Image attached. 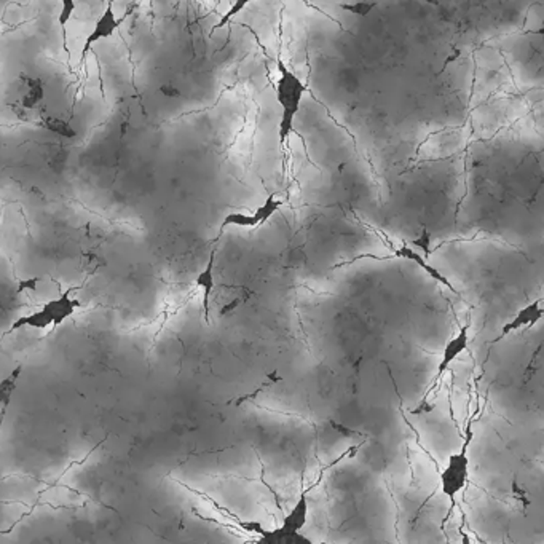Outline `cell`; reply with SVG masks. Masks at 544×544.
<instances>
[{
	"instance_id": "6da1fadb",
	"label": "cell",
	"mask_w": 544,
	"mask_h": 544,
	"mask_svg": "<svg viewBox=\"0 0 544 544\" xmlns=\"http://www.w3.org/2000/svg\"><path fill=\"white\" fill-rule=\"evenodd\" d=\"M307 93V85L298 78L283 61L278 59V80L274 87V95L281 107V120L278 126L279 144L286 145L292 131L294 121L302 109L303 96Z\"/></svg>"
},
{
	"instance_id": "7a4b0ae2",
	"label": "cell",
	"mask_w": 544,
	"mask_h": 544,
	"mask_svg": "<svg viewBox=\"0 0 544 544\" xmlns=\"http://www.w3.org/2000/svg\"><path fill=\"white\" fill-rule=\"evenodd\" d=\"M473 425L469 423L466 428V437H464L460 450L454 452V454L447 458V463H445L444 469L441 471V474H439V488H441V493L444 497H447L450 501V511L447 519L457 504V497L469 484V447L471 442H473ZM447 519H445V521H447Z\"/></svg>"
},
{
	"instance_id": "3957f363",
	"label": "cell",
	"mask_w": 544,
	"mask_h": 544,
	"mask_svg": "<svg viewBox=\"0 0 544 544\" xmlns=\"http://www.w3.org/2000/svg\"><path fill=\"white\" fill-rule=\"evenodd\" d=\"M308 492H302L298 495L296 504L291 507V511L283 517V522L278 528L272 531L265 530L262 533V541L265 543H284V544H298V543H310L303 535H301V530L308 522V512H310V503H308Z\"/></svg>"
},
{
	"instance_id": "277c9868",
	"label": "cell",
	"mask_w": 544,
	"mask_h": 544,
	"mask_svg": "<svg viewBox=\"0 0 544 544\" xmlns=\"http://www.w3.org/2000/svg\"><path fill=\"white\" fill-rule=\"evenodd\" d=\"M131 11L133 10L125 11L123 15L119 16L117 13H115V10H114V0H109L106 10H104V13L101 15L99 20L96 21L93 30H91V32H90L87 40H85V45L82 48V59L87 58L90 48L93 47L95 44H97V42L111 39L112 35L120 29L121 24L125 23L128 15H131Z\"/></svg>"
},
{
	"instance_id": "5b68a950",
	"label": "cell",
	"mask_w": 544,
	"mask_h": 544,
	"mask_svg": "<svg viewBox=\"0 0 544 544\" xmlns=\"http://www.w3.org/2000/svg\"><path fill=\"white\" fill-rule=\"evenodd\" d=\"M469 341H471V339H469V322H466V324H463V326L458 329V332L454 335V337H452L447 344H445L442 354H441V361H439V364H437L436 375H434V378H433V383H431L430 389H428V393L437 387L439 380H441L445 372L450 369L452 363L457 361L464 351L468 350Z\"/></svg>"
},
{
	"instance_id": "8992f818",
	"label": "cell",
	"mask_w": 544,
	"mask_h": 544,
	"mask_svg": "<svg viewBox=\"0 0 544 544\" xmlns=\"http://www.w3.org/2000/svg\"><path fill=\"white\" fill-rule=\"evenodd\" d=\"M541 302H543L541 298H538V301L530 302L528 305H525V307L519 310L517 313L512 316L503 327H501L500 334L497 335V337H495V340H492V345L498 344V341L507 337V335H511L512 332L521 331V329L533 327L538 321H541V318L544 315Z\"/></svg>"
},
{
	"instance_id": "52a82bcc",
	"label": "cell",
	"mask_w": 544,
	"mask_h": 544,
	"mask_svg": "<svg viewBox=\"0 0 544 544\" xmlns=\"http://www.w3.org/2000/svg\"><path fill=\"white\" fill-rule=\"evenodd\" d=\"M75 291V287H71L66 292H63L59 297L52 298V301L45 302L42 305V308L47 311V315L50 316L52 320V326L58 327L63 324L66 320L75 313L77 308L82 307V302L78 298H72V292Z\"/></svg>"
},
{
	"instance_id": "ba28073f",
	"label": "cell",
	"mask_w": 544,
	"mask_h": 544,
	"mask_svg": "<svg viewBox=\"0 0 544 544\" xmlns=\"http://www.w3.org/2000/svg\"><path fill=\"white\" fill-rule=\"evenodd\" d=\"M394 255L399 259H404V260H411L413 262L415 265L420 267L421 270H423L428 277L433 278L434 281H437L439 284H442L444 287H447V289L450 292H454L455 296H460V292H458L457 287L450 283V279L445 277L444 273H441L437 270L436 267H433L430 262L426 260V258H423L417 249H413L412 246H409V244H401L399 248L394 249Z\"/></svg>"
},
{
	"instance_id": "9c48e42d",
	"label": "cell",
	"mask_w": 544,
	"mask_h": 544,
	"mask_svg": "<svg viewBox=\"0 0 544 544\" xmlns=\"http://www.w3.org/2000/svg\"><path fill=\"white\" fill-rule=\"evenodd\" d=\"M214 267H216V249L211 250L210 260H207L206 267L197 274V279H195V284H197L198 289H201V292H203V313H205L206 322H210V303H211V296L214 292V287H216Z\"/></svg>"
},
{
	"instance_id": "30bf717a",
	"label": "cell",
	"mask_w": 544,
	"mask_h": 544,
	"mask_svg": "<svg viewBox=\"0 0 544 544\" xmlns=\"http://www.w3.org/2000/svg\"><path fill=\"white\" fill-rule=\"evenodd\" d=\"M50 326H52L50 316L47 315V311L44 308H39L37 311H32V313L16 318V320L11 322L10 331H20V329H24V327L48 329Z\"/></svg>"
},
{
	"instance_id": "8fae6325",
	"label": "cell",
	"mask_w": 544,
	"mask_h": 544,
	"mask_svg": "<svg viewBox=\"0 0 544 544\" xmlns=\"http://www.w3.org/2000/svg\"><path fill=\"white\" fill-rule=\"evenodd\" d=\"M23 374V364H18L16 368L10 372V374L2 378L0 382V406L2 407H8L11 402V397H13L16 387H18V380Z\"/></svg>"
},
{
	"instance_id": "7c38bea8",
	"label": "cell",
	"mask_w": 544,
	"mask_h": 544,
	"mask_svg": "<svg viewBox=\"0 0 544 544\" xmlns=\"http://www.w3.org/2000/svg\"><path fill=\"white\" fill-rule=\"evenodd\" d=\"M283 206V200L277 198V195H268L267 200L262 203L258 210L254 211L255 221H258V225H264L265 222L270 221V219L279 211V207Z\"/></svg>"
},
{
	"instance_id": "4fadbf2b",
	"label": "cell",
	"mask_w": 544,
	"mask_h": 544,
	"mask_svg": "<svg viewBox=\"0 0 544 544\" xmlns=\"http://www.w3.org/2000/svg\"><path fill=\"white\" fill-rule=\"evenodd\" d=\"M221 227H244V229H254L259 227L258 221H255L254 212L248 214V212H229L227 216L224 217V221L221 224Z\"/></svg>"
},
{
	"instance_id": "5bb4252c",
	"label": "cell",
	"mask_w": 544,
	"mask_h": 544,
	"mask_svg": "<svg viewBox=\"0 0 544 544\" xmlns=\"http://www.w3.org/2000/svg\"><path fill=\"white\" fill-rule=\"evenodd\" d=\"M253 2H254V0H235V2L231 4V7H230L227 11H225V13L222 15L221 20H219V23L216 24V26H214V30L222 29V28L227 26V24H229L231 20H234V18H235L236 15H240L241 11H243L244 8H246L248 5L253 4Z\"/></svg>"
},
{
	"instance_id": "9a60e30c",
	"label": "cell",
	"mask_w": 544,
	"mask_h": 544,
	"mask_svg": "<svg viewBox=\"0 0 544 544\" xmlns=\"http://www.w3.org/2000/svg\"><path fill=\"white\" fill-rule=\"evenodd\" d=\"M340 7L351 15L369 16L370 11L377 7V2H374V0H358V2L351 4H341Z\"/></svg>"
},
{
	"instance_id": "2e32d148",
	"label": "cell",
	"mask_w": 544,
	"mask_h": 544,
	"mask_svg": "<svg viewBox=\"0 0 544 544\" xmlns=\"http://www.w3.org/2000/svg\"><path fill=\"white\" fill-rule=\"evenodd\" d=\"M75 11V0H61V11H59V26L66 28V24L71 21L72 15Z\"/></svg>"
},
{
	"instance_id": "e0dca14e",
	"label": "cell",
	"mask_w": 544,
	"mask_h": 544,
	"mask_svg": "<svg viewBox=\"0 0 544 544\" xmlns=\"http://www.w3.org/2000/svg\"><path fill=\"white\" fill-rule=\"evenodd\" d=\"M40 277H30V278H26V279H20L18 281V289L16 292L18 294H23V292H34L37 291V286L40 283Z\"/></svg>"
},
{
	"instance_id": "ac0fdd59",
	"label": "cell",
	"mask_w": 544,
	"mask_h": 544,
	"mask_svg": "<svg viewBox=\"0 0 544 544\" xmlns=\"http://www.w3.org/2000/svg\"><path fill=\"white\" fill-rule=\"evenodd\" d=\"M430 241H431L430 231L423 230V231H421V236L417 238V241H413V244H415V246H417V248L423 249L425 253L428 254V253H430Z\"/></svg>"
},
{
	"instance_id": "d6986e66",
	"label": "cell",
	"mask_w": 544,
	"mask_h": 544,
	"mask_svg": "<svg viewBox=\"0 0 544 544\" xmlns=\"http://www.w3.org/2000/svg\"><path fill=\"white\" fill-rule=\"evenodd\" d=\"M240 298H236V301H234V302H231V303H229V305H225V307L221 310V315L222 316H225V315H229L230 313V311H234L236 307H238V305H240Z\"/></svg>"
},
{
	"instance_id": "ffe728a7",
	"label": "cell",
	"mask_w": 544,
	"mask_h": 544,
	"mask_svg": "<svg viewBox=\"0 0 544 544\" xmlns=\"http://www.w3.org/2000/svg\"><path fill=\"white\" fill-rule=\"evenodd\" d=\"M5 415H7V407H2V411H0V430H2V426H4Z\"/></svg>"
},
{
	"instance_id": "44dd1931",
	"label": "cell",
	"mask_w": 544,
	"mask_h": 544,
	"mask_svg": "<svg viewBox=\"0 0 544 544\" xmlns=\"http://www.w3.org/2000/svg\"><path fill=\"white\" fill-rule=\"evenodd\" d=\"M425 2H428V4H433V5H437V0H425Z\"/></svg>"
}]
</instances>
